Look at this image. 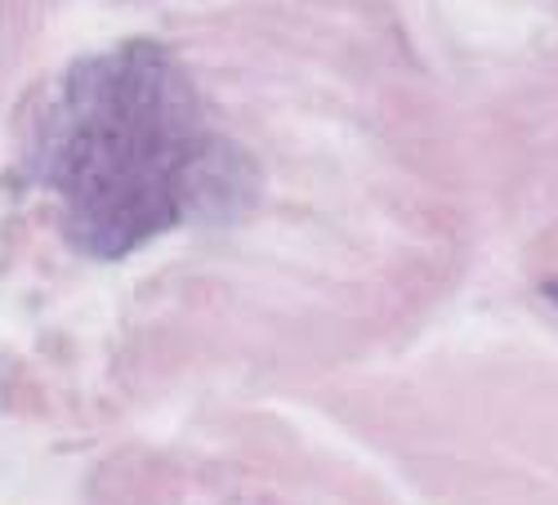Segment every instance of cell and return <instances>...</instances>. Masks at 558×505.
Masks as SVG:
<instances>
[{"mask_svg":"<svg viewBox=\"0 0 558 505\" xmlns=\"http://www.w3.org/2000/svg\"><path fill=\"white\" fill-rule=\"evenodd\" d=\"M27 175L54 193L63 238L125 260L183 219H228L251 166L210 125L183 63L153 40L72 63L27 130Z\"/></svg>","mask_w":558,"mask_h":505,"instance_id":"obj_1","label":"cell"},{"mask_svg":"<svg viewBox=\"0 0 558 505\" xmlns=\"http://www.w3.org/2000/svg\"><path fill=\"white\" fill-rule=\"evenodd\" d=\"M545 296H549V300L558 304V278H549V282H545Z\"/></svg>","mask_w":558,"mask_h":505,"instance_id":"obj_2","label":"cell"}]
</instances>
